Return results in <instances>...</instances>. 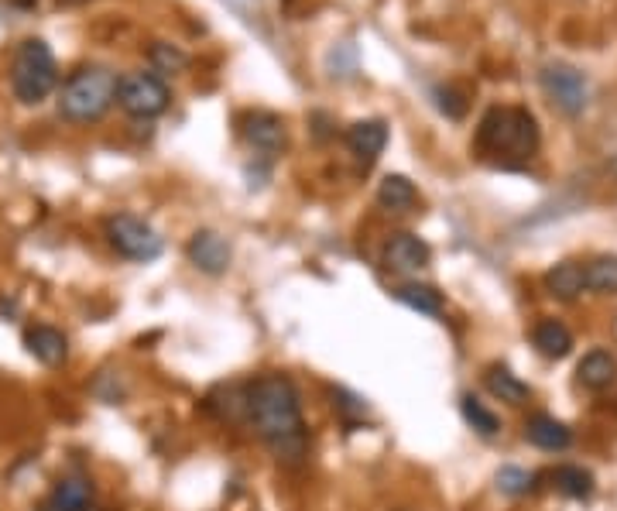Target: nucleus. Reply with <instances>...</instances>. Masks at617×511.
I'll return each instance as SVG.
<instances>
[{
  "label": "nucleus",
  "mask_w": 617,
  "mask_h": 511,
  "mask_svg": "<svg viewBox=\"0 0 617 511\" xmlns=\"http://www.w3.org/2000/svg\"><path fill=\"white\" fill-rule=\"evenodd\" d=\"M247 419L254 422L258 436L282 463H299L306 457L309 433L292 378H285V374L254 378L247 385Z\"/></svg>",
  "instance_id": "1"
},
{
  "label": "nucleus",
  "mask_w": 617,
  "mask_h": 511,
  "mask_svg": "<svg viewBox=\"0 0 617 511\" xmlns=\"http://www.w3.org/2000/svg\"><path fill=\"white\" fill-rule=\"evenodd\" d=\"M477 148L494 158H532L539 148V124L522 107H491L477 127Z\"/></svg>",
  "instance_id": "2"
},
{
  "label": "nucleus",
  "mask_w": 617,
  "mask_h": 511,
  "mask_svg": "<svg viewBox=\"0 0 617 511\" xmlns=\"http://www.w3.org/2000/svg\"><path fill=\"white\" fill-rule=\"evenodd\" d=\"M117 73L107 66H83L76 69L59 93V114L72 124H90L110 110L117 100Z\"/></svg>",
  "instance_id": "3"
},
{
  "label": "nucleus",
  "mask_w": 617,
  "mask_h": 511,
  "mask_svg": "<svg viewBox=\"0 0 617 511\" xmlns=\"http://www.w3.org/2000/svg\"><path fill=\"white\" fill-rule=\"evenodd\" d=\"M11 86L21 103H42L55 86V55L42 38L18 45L11 62Z\"/></svg>",
  "instance_id": "4"
},
{
  "label": "nucleus",
  "mask_w": 617,
  "mask_h": 511,
  "mask_svg": "<svg viewBox=\"0 0 617 511\" xmlns=\"http://www.w3.org/2000/svg\"><path fill=\"white\" fill-rule=\"evenodd\" d=\"M107 241L127 261H155L162 254L158 230L148 220L134 217V213H117V217L107 220Z\"/></svg>",
  "instance_id": "5"
},
{
  "label": "nucleus",
  "mask_w": 617,
  "mask_h": 511,
  "mask_svg": "<svg viewBox=\"0 0 617 511\" xmlns=\"http://www.w3.org/2000/svg\"><path fill=\"white\" fill-rule=\"evenodd\" d=\"M117 103L131 117H158L168 107V86L155 73H131L117 83Z\"/></svg>",
  "instance_id": "6"
},
{
  "label": "nucleus",
  "mask_w": 617,
  "mask_h": 511,
  "mask_svg": "<svg viewBox=\"0 0 617 511\" xmlns=\"http://www.w3.org/2000/svg\"><path fill=\"white\" fill-rule=\"evenodd\" d=\"M542 90H546L549 100L570 117L583 114V107H587V100H590L587 79H583L580 69L566 66V62H552V66L542 69Z\"/></svg>",
  "instance_id": "7"
},
{
  "label": "nucleus",
  "mask_w": 617,
  "mask_h": 511,
  "mask_svg": "<svg viewBox=\"0 0 617 511\" xmlns=\"http://www.w3.org/2000/svg\"><path fill=\"white\" fill-rule=\"evenodd\" d=\"M186 254L203 275H223V271L230 268V258H234L230 244L223 241L216 230H196V234L189 237Z\"/></svg>",
  "instance_id": "8"
},
{
  "label": "nucleus",
  "mask_w": 617,
  "mask_h": 511,
  "mask_svg": "<svg viewBox=\"0 0 617 511\" xmlns=\"http://www.w3.org/2000/svg\"><path fill=\"white\" fill-rule=\"evenodd\" d=\"M244 141L254 151L278 155L285 148V121L271 110H254V114L244 117Z\"/></svg>",
  "instance_id": "9"
},
{
  "label": "nucleus",
  "mask_w": 617,
  "mask_h": 511,
  "mask_svg": "<svg viewBox=\"0 0 617 511\" xmlns=\"http://www.w3.org/2000/svg\"><path fill=\"white\" fill-rule=\"evenodd\" d=\"M96 487L90 477H62L52 494L38 505V511H90Z\"/></svg>",
  "instance_id": "10"
},
{
  "label": "nucleus",
  "mask_w": 617,
  "mask_h": 511,
  "mask_svg": "<svg viewBox=\"0 0 617 511\" xmlns=\"http://www.w3.org/2000/svg\"><path fill=\"white\" fill-rule=\"evenodd\" d=\"M24 347H28V354L45 367H59L69 357L66 333L55 330V326H45V323L24 330Z\"/></svg>",
  "instance_id": "11"
},
{
  "label": "nucleus",
  "mask_w": 617,
  "mask_h": 511,
  "mask_svg": "<svg viewBox=\"0 0 617 511\" xmlns=\"http://www.w3.org/2000/svg\"><path fill=\"white\" fill-rule=\"evenodd\" d=\"M429 258H432L429 244L415 234H395L384 244V265L395 271H419L429 265Z\"/></svg>",
  "instance_id": "12"
},
{
  "label": "nucleus",
  "mask_w": 617,
  "mask_h": 511,
  "mask_svg": "<svg viewBox=\"0 0 617 511\" xmlns=\"http://www.w3.org/2000/svg\"><path fill=\"white\" fill-rule=\"evenodd\" d=\"M388 145V124L384 121H360L347 131V148L357 162L371 165L378 162V155Z\"/></svg>",
  "instance_id": "13"
},
{
  "label": "nucleus",
  "mask_w": 617,
  "mask_h": 511,
  "mask_svg": "<svg viewBox=\"0 0 617 511\" xmlns=\"http://www.w3.org/2000/svg\"><path fill=\"white\" fill-rule=\"evenodd\" d=\"M576 381L587 391H607L617 381V357L611 350H590L576 367Z\"/></svg>",
  "instance_id": "14"
},
{
  "label": "nucleus",
  "mask_w": 617,
  "mask_h": 511,
  "mask_svg": "<svg viewBox=\"0 0 617 511\" xmlns=\"http://www.w3.org/2000/svg\"><path fill=\"white\" fill-rule=\"evenodd\" d=\"M525 439L546 453H559L573 443V433L559 419H552V415H532L525 422Z\"/></svg>",
  "instance_id": "15"
},
{
  "label": "nucleus",
  "mask_w": 617,
  "mask_h": 511,
  "mask_svg": "<svg viewBox=\"0 0 617 511\" xmlns=\"http://www.w3.org/2000/svg\"><path fill=\"white\" fill-rule=\"evenodd\" d=\"M532 343L542 357H549V361H563V357L573 350V333L566 330L559 319H542V323L532 330Z\"/></svg>",
  "instance_id": "16"
},
{
  "label": "nucleus",
  "mask_w": 617,
  "mask_h": 511,
  "mask_svg": "<svg viewBox=\"0 0 617 511\" xmlns=\"http://www.w3.org/2000/svg\"><path fill=\"white\" fill-rule=\"evenodd\" d=\"M546 292L563 302H573L580 292H587V278H583L580 261H559L556 268L546 271Z\"/></svg>",
  "instance_id": "17"
},
{
  "label": "nucleus",
  "mask_w": 617,
  "mask_h": 511,
  "mask_svg": "<svg viewBox=\"0 0 617 511\" xmlns=\"http://www.w3.org/2000/svg\"><path fill=\"white\" fill-rule=\"evenodd\" d=\"M484 385L494 398H501V402H508V405H525L528 398H532V388H528L518 374H511L508 367H501V364L487 367Z\"/></svg>",
  "instance_id": "18"
},
{
  "label": "nucleus",
  "mask_w": 617,
  "mask_h": 511,
  "mask_svg": "<svg viewBox=\"0 0 617 511\" xmlns=\"http://www.w3.org/2000/svg\"><path fill=\"white\" fill-rule=\"evenodd\" d=\"M395 299L402 302V306L408 309H415V313H422V316H439L443 313V292L439 289H432V285H422V282H405V285H398L395 289Z\"/></svg>",
  "instance_id": "19"
},
{
  "label": "nucleus",
  "mask_w": 617,
  "mask_h": 511,
  "mask_svg": "<svg viewBox=\"0 0 617 511\" xmlns=\"http://www.w3.org/2000/svg\"><path fill=\"white\" fill-rule=\"evenodd\" d=\"M549 477H552V484H556V491L566 494V498L583 501V498L594 494V474L583 470V467H576V463H563V467H556Z\"/></svg>",
  "instance_id": "20"
},
{
  "label": "nucleus",
  "mask_w": 617,
  "mask_h": 511,
  "mask_svg": "<svg viewBox=\"0 0 617 511\" xmlns=\"http://www.w3.org/2000/svg\"><path fill=\"white\" fill-rule=\"evenodd\" d=\"M415 199H419V193H415V186L405 179V175H384L381 186H378V203L384 206V210H395V213H405L415 206Z\"/></svg>",
  "instance_id": "21"
},
{
  "label": "nucleus",
  "mask_w": 617,
  "mask_h": 511,
  "mask_svg": "<svg viewBox=\"0 0 617 511\" xmlns=\"http://www.w3.org/2000/svg\"><path fill=\"white\" fill-rule=\"evenodd\" d=\"M587 292L597 295H617V254H600V258L583 265Z\"/></svg>",
  "instance_id": "22"
},
{
  "label": "nucleus",
  "mask_w": 617,
  "mask_h": 511,
  "mask_svg": "<svg viewBox=\"0 0 617 511\" xmlns=\"http://www.w3.org/2000/svg\"><path fill=\"white\" fill-rule=\"evenodd\" d=\"M460 412H463V419H467L480 436H498L501 419L491 409H487V405H480L474 395H463L460 398Z\"/></svg>",
  "instance_id": "23"
},
{
  "label": "nucleus",
  "mask_w": 617,
  "mask_h": 511,
  "mask_svg": "<svg viewBox=\"0 0 617 511\" xmlns=\"http://www.w3.org/2000/svg\"><path fill=\"white\" fill-rule=\"evenodd\" d=\"M539 487V477L528 474L522 467H501L498 470V491L511 494V498H525Z\"/></svg>",
  "instance_id": "24"
},
{
  "label": "nucleus",
  "mask_w": 617,
  "mask_h": 511,
  "mask_svg": "<svg viewBox=\"0 0 617 511\" xmlns=\"http://www.w3.org/2000/svg\"><path fill=\"white\" fill-rule=\"evenodd\" d=\"M151 59H155V66L165 69V73H175V69L186 66V55L175 52L172 45H155V49H151Z\"/></svg>",
  "instance_id": "25"
},
{
  "label": "nucleus",
  "mask_w": 617,
  "mask_h": 511,
  "mask_svg": "<svg viewBox=\"0 0 617 511\" xmlns=\"http://www.w3.org/2000/svg\"><path fill=\"white\" fill-rule=\"evenodd\" d=\"M436 97H439V110H443L446 117H453V121H456V117H463V114H467V100H463L460 93L453 90V86H446V90H439Z\"/></svg>",
  "instance_id": "26"
},
{
  "label": "nucleus",
  "mask_w": 617,
  "mask_h": 511,
  "mask_svg": "<svg viewBox=\"0 0 617 511\" xmlns=\"http://www.w3.org/2000/svg\"><path fill=\"white\" fill-rule=\"evenodd\" d=\"M62 4H86V0H62Z\"/></svg>",
  "instance_id": "27"
},
{
  "label": "nucleus",
  "mask_w": 617,
  "mask_h": 511,
  "mask_svg": "<svg viewBox=\"0 0 617 511\" xmlns=\"http://www.w3.org/2000/svg\"><path fill=\"white\" fill-rule=\"evenodd\" d=\"M614 172H617V158H614Z\"/></svg>",
  "instance_id": "28"
}]
</instances>
